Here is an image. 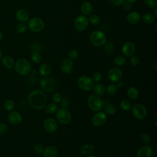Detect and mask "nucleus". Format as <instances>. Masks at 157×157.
Here are the masks:
<instances>
[{
    "label": "nucleus",
    "instance_id": "nucleus-1",
    "mask_svg": "<svg viewBox=\"0 0 157 157\" xmlns=\"http://www.w3.org/2000/svg\"><path fill=\"white\" fill-rule=\"evenodd\" d=\"M28 101L31 107L40 110L46 105L47 96L43 91L34 90L28 94Z\"/></svg>",
    "mask_w": 157,
    "mask_h": 157
},
{
    "label": "nucleus",
    "instance_id": "nucleus-26",
    "mask_svg": "<svg viewBox=\"0 0 157 157\" xmlns=\"http://www.w3.org/2000/svg\"><path fill=\"white\" fill-rule=\"evenodd\" d=\"M94 147L92 144H86L83 145L80 148V152L82 155H90L94 151Z\"/></svg>",
    "mask_w": 157,
    "mask_h": 157
},
{
    "label": "nucleus",
    "instance_id": "nucleus-53",
    "mask_svg": "<svg viewBox=\"0 0 157 157\" xmlns=\"http://www.w3.org/2000/svg\"><path fill=\"white\" fill-rule=\"evenodd\" d=\"M2 33L0 31V40L2 39Z\"/></svg>",
    "mask_w": 157,
    "mask_h": 157
},
{
    "label": "nucleus",
    "instance_id": "nucleus-45",
    "mask_svg": "<svg viewBox=\"0 0 157 157\" xmlns=\"http://www.w3.org/2000/svg\"><path fill=\"white\" fill-rule=\"evenodd\" d=\"M59 102H60V105H61V107L67 109L69 107V100L66 98H62V99Z\"/></svg>",
    "mask_w": 157,
    "mask_h": 157
},
{
    "label": "nucleus",
    "instance_id": "nucleus-12",
    "mask_svg": "<svg viewBox=\"0 0 157 157\" xmlns=\"http://www.w3.org/2000/svg\"><path fill=\"white\" fill-rule=\"evenodd\" d=\"M123 77V72L118 67H111L107 72L108 78L112 82H117Z\"/></svg>",
    "mask_w": 157,
    "mask_h": 157
},
{
    "label": "nucleus",
    "instance_id": "nucleus-8",
    "mask_svg": "<svg viewBox=\"0 0 157 157\" xmlns=\"http://www.w3.org/2000/svg\"><path fill=\"white\" fill-rule=\"evenodd\" d=\"M78 86L85 91H88L93 89L94 86V82L91 77L82 75L77 80Z\"/></svg>",
    "mask_w": 157,
    "mask_h": 157
},
{
    "label": "nucleus",
    "instance_id": "nucleus-49",
    "mask_svg": "<svg viewBox=\"0 0 157 157\" xmlns=\"http://www.w3.org/2000/svg\"><path fill=\"white\" fill-rule=\"evenodd\" d=\"M124 86V83L122 80H120L118 82H117V88H123Z\"/></svg>",
    "mask_w": 157,
    "mask_h": 157
},
{
    "label": "nucleus",
    "instance_id": "nucleus-3",
    "mask_svg": "<svg viewBox=\"0 0 157 157\" xmlns=\"http://www.w3.org/2000/svg\"><path fill=\"white\" fill-rule=\"evenodd\" d=\"M107 40L106 35L101 31H94L90 35V41L94 47L103 46Z\"/></svg>",
    "mask_w": 157,
    "mask_h": 157
},
{
    "label": "nucleus",
    "instance_id": "nucleus-20",
    "mask_svg": "<svg viewBox=\"0 0 157 157\" xmlns=\"http://www.w3.org/2000/svg\"><path fill=\"white\" fill-rule=\"evenodd\" d=\"M58 149L55 146H48L44 148L43 154L44 157H56L58 155Z\"/></svg>",
    "mask_w": 157,
    "mask_h": 157
},
{
    "label": "nucleus",
    "instance_id": "nucleus-43",
    "mask_svg": "<svg viewBox=\"0 0 157 157\" xmlns=\"http://www.w3.org/2000/svg\"><path fill=\"white\" fill-rule=\"evenodd\" d=\"M44 150V148L43 147V145L42 144H36L34 147H33V150L34 152H36V153H43Z\"/></svg>",
    "mask_w": 157,
    "mask_h": 157
},
{
    "label": "nucleus",
    "instance_id": "nucleus-13",
    "mask_svg": "<svg viewBox=\"0 0 157 157\" xmlns=\"http://www.w3.org/2000/svg\"><path fill=\"white\" fill-rule=\"evenodd\" d=\"M44 128L48 133H53L58 129V123L53 118H47L44 121Z\"/></svg>",
    "mask_w": 157,
    "mask_h": 157
},
{
    "label": "nucleus",
    "instance_id": "nucleus-6",
    "mask_svg": "<svg viewBox=\"0 0 157 157\" xmlns=\"http://www.w3.org/2000/svg\"><path fill=\"white\" fill-rule=\"evenodd\" d=\"M40 86L42 89L47 93L54 91L57 88V82L55 79L52 77H44L40 81Z\"/></svg>",
    "mask_w": 157,
    "mask_h": 157
},
{
    "label": "nucleus",
    "instance_id": "nucleus-38",
    "mask_svg": "<svg viewBox=\"0 0 157 157\" xmlns=\"http://www.w3.org/2000/svg\"><path fill=\"white\" fill-rule=\"evenodd\" d=\"M68 56L70 59L74 60L77 58L78 56V52L76 49H71L68 53Z\"/></svg>",
    "mask_w": 157,
    "mask_h": 157
},
{
    "label": "nucleus",
    "instance_id": "nucleus-29",
    "mask_svg": "<svg viewBox=\"0 0 157 157\" xmlns=\"http://www.w3.org/2000/svg\"><path fill=\"white\" fill-rule=\"evenodd\" d=\"M126 63V59L124 56H122V55L117 56L113 59V63L117 67L122 66Z\"/></svg>",
    "mask_w": 157,
    "mask_h": 157
},
{
    "label": "nucleus",
    "instance_id": "nucleus-30",
    "mask_svg": "<svg viewBox=\"0 0 157 157\" xmlns=\"http://www.w3.org/2000/svg\"><path fill=\"white\" fill-rule=\"evenodd\" d=\"M142 20L146 24H151L155 20V17L150 13H146L142 16Z\"/></svg>",
    "mask_w": 157,
    "mask_h": 157
},
{
    "label": "nucleus",
    "instance_id": "nucleus-42",
    "mask_svg": "<svg viewBox=\"0 0 157 157\" xmlns=\"http://www.w3.org/2000/svg\"><path fill=\"white\" fill-rule=\"evenodd\" d=\"M129 62H130L131 65H132L134 66H137L139 65L140 61H139V59L137 56L132 55L131 56H130Z\"/></svg>",
    "mask_w": 157,
    "mask_h": 157
},
{
    "label": "nucleus",
    "instance_id": "nucleus-15",
    "mask_svg": "<svg viewBox=\"0 0 157 157\" xmlns=\"http://www.w3.org/2000/svg\"><path fill=\"white\" fill-rule=\"evenodd\" d=\"M7 120L12 125H18L22 121V117L19 112L12 110L7 115Z\"/></svg>",
    "mask_w": 157,
    "mask_h": 157
},
{
    "label": "nucleus",
    "instance_id": "nucleus-40",
    "mask_svg": "<svg viewBox=\"0 0 157 157\" xmlns=\"http://www.w3.org/2000/svg\"><path fill=\"white\" fill-rule=\"evenodd\" d=\"M102 78V74L100 72H95L92 75V77H91V79L93 80V81L94 82H96V83H99V82H101Z\"/></svg>",
    "mask_w": 157,
    "mask_h": 157
},
{
    "label": "nucleus",
    "instance_id": "nucleus-36",
    "mask_svg": "<svg viewBox=\"0 0 157 157\" xmlns=\"http://www.w3.org/2000/svg\"><path fill=\"white\" fill-rule=\"evenodd\" d=\"M27 25L25 23H20L16 26V30L18 33H23L27 29Z\"/></svg>",
    "mask_w": 157,
    "mask_h": 157
},
{
    "label": "nucleus",
    "instance_id": "nucleus-14",
    "mask_svg": "<svg viewBox=\"0 0 157 157\" xmlns=\"http://www.w3.org/2000/svg\"><path fill=\"white\" fill-rule=\"evenodd\" d=\"M136 50V47L132 42H126L121 47V52L124 56L130 57L131 56Z\"/></svg>",
    "mask_w": 157,
    "mask_h": 157
},
{
    "label": "nucleus",
    "instance_id": "nucleus-10",
    "mask_svg": "<svg viewBox=\"0 0 157 157\" xmlns=\"http://www.w3.org/2000/svg\"><path fill=\"white\" fill-rule=\"evenodd\" d=\"M89 24L88 18L85 15H78L74 20V25L75 28L78 31L85 30Z\"/></svg>",
    "mask_w": 157,
    "mask_h": 157
},
{
    "label": "nucleus",
    "instance_id": "nucleus-50",
    "mask_svg": "<svg viewBox=\"0 0 157 157\" xmlns=\"http://www.w3.org/2000/svg\"><path fill=\"white\" fill-rule=\"evenodd\" d=\"M151 68L153 69V70H156L157 69V63L156 62L153 63L152 64H151Z\"/></svg>",
    "mask_w": 157,
    "mask_h": 157
},
{
    "label": "nucleus",
    "instance_id": "nucleus-54",
    "mask_svg": "<svg viewBox=\"0 0 157 157\" xmlns=\"http://www.w3.org/2000/svg\"><path fill=\"white\" fill-rule=\"evenodd\" d=\"M2 52L1 51V50H0V60L1 59V58H2Z\"/></svg>",
    "mask_w": 157,
    "mask_h": 157
},
{
    "label": "nucleus",
    "instance_id": "nucleus-33",
    "mask_svg": "<svg viewBox=\"0 0 157 157\" xmlns=\"http://www.w3.org/2000/svg\"><path fill=\"white\" fill-rule=\"evenodd\" d=\"M120 107L124 111H129L131 109L132 105L129 101L124 99L120 102Z\"/></svg>",
    "mask_w": 157,
    "mask_h": 157
},
{
    "label": "nucleus",
    "instance_id": "nucleus-16",
    "mask_svg": "<svg viewBox=\"0 0 157 157\" xmlns=\"http://www.w3.org/2000/svg\"><path fill=\"white\" fill-rule=\"evenodd\" d=\"M60 69L62 72L64 74H70L74 69V64L71 59L65 58L62 60L60 64Z\"/></svg>",
    "mask_w": 157,
    "mask_h": 157
},
{
    "label": "nucleus",
    "instance_id": "nucleus-35",
    "mask_svg": "<svg viewBox=\"0 0 157 157\" xmlns=\"http://www.w3.org/2000/svg\"><path fill=\"white\" fill-rule=\"evenodd\" d=\"M88 21H90V22L94 25H97L100 23L101 19L100 17L96 14H93L90 15V17H89V20Z\"/></svg>",
    "mask_w": 157,
    "mask_h": 157
},
{
    "label": "nucleus",
    "instance_id": "nucleus-21",
    "mask_svg": "<svg viewBox=\"0 0 157 157\" xmlns=\"http://www.w3.org/2000/svg\"><path fill=\"white\" fill-rule=\"evenodd\" d=\"M93 6L91 2L88 1H85L83 2L81 5V12L83 14V15L87 16L90 15L93 12Z\"/></svg>",
    "mask_w": 157,
    "mask_h": 157
},
{
    "label": "nucleus",
    "instance_id": "nucleus-25",
    "mask_svg": "<svg viewBox=\"0 0 157 157\" xmlns=\"http://www.w3.org/2000/svg\"><path fill=\"white\" fill-rule=\"evenodd\" d=\"M52 69L49 64H43L39 68V72L40 74L42 76H47L51 72Z\"/></svg>",
    "mask_w": 157,
    "mask_h": 157
},
{
    "label": "nucleus",
    "instance_id": "nucleus-37",
    "mask_svg": "<svg viewBox=\"0 0 157 157\" xmlns=\"http://www.w3.org/2000/svg\"><path fill=\"white\" fill-rule=\"evenodd\" d=\"M144 4L150 9H155L157 6L156 0H144Z\"/></svg>",
    "mask_w": 157,
    "mask_h": 157
},
{
    "label": "nucleus",
    "instance_id": "nucleus-9",
    "mask_svg": "<svg viewBox=\"0 0 157 157\" xmlns=\"http://www.w3.org/2000/svg\"><path fill=\"white\" fill-rule=\"evenodd\" d=\"M131 109L133 116L138 120L144 119L147 115L146 107L141 104H137L134 105Z\"/></svg>",
    "mask_w": 157,
    "mask_h": 157
},
{
    "label": "nucleus",
    "instance_id": "nucleus-47",
    "mask_svg": "<svg viewBox=\"0 0 157 157\" xmlns=\"http://www.w3.org/2000/svg\"><path fill=\"white\" fill-rule=\"evenodd\" d=\"M123 9L126 11V12H129L132 9V6H131V4H129L128 2H124L123 5Z\"/></svg>",
    "mask_w": 157,
    "mask_h": 157
},
{
    "label": "nucleus",
    "instance_id": "nucleus-23",
    "mask_svg": "<svg viewBox=\"0 0 157 157\" xmlns=\"http://www.w3.org/2000/svg\"><path fill=\"white\" fill-rule=\"evenodd\" d=\"M2 63L3 66L7 68V69H11L14 67V61L13 59L10 56H5L2 57Z\"/></svg>",
    "mask_w": 157,
    "mask_h": 157
},
{
    "label": "nucleus",
    "instance_id": "nucleus-48",
    "mask_svg": "<svg viewBox=\"0 0 157 157\" xmlns=\"http://www.w3.org/2000/svg\"><path fill=\"white\" fill-rule=\"evenodd\" d=\"M110 1L113 5L116 6H120L123 5V4L125 2V0H110Z\"/></svg>",
    "mask_w": 157,
    "mask_h": 157
},
{
    "label": "nucleus",
    "instance_id": "nucleus-46",
    "mask_svg": "<svg viewBox=\"0 0 157 157\" xmlns=\"http://www.w3.org/2000/svg\"><path fill=\"white\" fill-rule=\"evenodd\" d=\"M105 49L106 50L107 53H111L112 52V50H113V45H112L113 44L111 42H107V44H105Z\"/></svg>",
    "mask_w": 157,
    "mask_h": 157
},
{
    "label": "nucleus",
    "instance_id": "nucleus-22",
    "mask_svg": "<svg viewBox=\"0 0 157 157\" xmlns=\"http://www.w3.org/2000/svg\"><path fill=\"white\" fill-rule=\"evenodd\" d=\"M93 91L94 93V94L101 97L105 93V88L103 84L101 83H97L96 85L93 86Z\"/></svg>",
    "mask_w": 157,
    "mask_h": 157
},
{
    "label": "nucleus",
    "instance_id": "nucleus-27",
    "mask_svg": "<svg viewBox=\"0 0 157 157\" xmlns=\"http://www.w3.org/2000/svg\"><path fill=\"white\" fill-rule=\"evenodd\" d=\"M127 94H128V96L131 99L134 100V99H136L139 97V93L138 90L136 87L131 86L128 88V90L127 91Z\"/></svg>",
    "mask_w": 157,
    "mask_h": 157
},
{
    "label": "nucleus",
    "instance_id": "nucleus-34",
    "mask_svg": "<svg viewBox=\"0 0 157 157\" xmlns=\"http://www.w3.org/2000/svg\"><path fill=\"white\" fill-rule=\"evenodd\" d=\"M31 59L33 63H39L41 61L42 57L39 53L34 52L32 53V54L31 55Z\"/></svg>",
    "mask_w": 157,
    "mask_h": 157
},
{
    "label": "nucleus",
    "instance_id": "nucleus-11",
    "mask_svg": "<svg viewBox=\"0 0 157 157\" xmlns=\"http://www.w3.org/2000/svg\"><path fill=\"white\" fill-rule=\"evenodd\" d=\"M107 120V115L104 112H97L91 119V123L94 126L99 127L103 125Z\"/></svg>",
    "mask_w": 157,
    "mask_h": 157
},
{
    "label": "nucleus",
    "instance_id": "nucleus-17",
    "mask_svg": "<svg viewBox=\"0 0 157 157\" xmlns=\"http://www.w3.org/2000/svg\"><path fill=\"white\" fill-rule=\"evenodd\" d=\"M153 150L151 146L145 145L142 146L137 151V157H151Z\"/></svg>",
    "mask_w": 157,
    "mask_h": 157
},
{
    "label": "nucleus",
    "instance_id": "nucleus-19",
    "mask_svg": "<svg viewBox=\"0 0 157 157\" xmlns=\"http://www.w3.org/2000/svg\"><path fill=\"white\" fill-rule=\"evenodd\" d=\"M140 20V15L138 12L136 11H132L129 12L127 15V21L131 25L137 24Z\"/></svg>",
    "mask_w": 157,
    "mask_h": 157
},
{
    "label": "nucleus",
    "instance_id": "nucleus-7",
    "mask_svg": "<svg viewBox=\"0 0 157 157\" xmlns=\"http://www.w3.org/2000/svg\"><path fill=\"white\" fill-rule=\"evenodd\" d=\"M56 112V118L59 123L67 124L71 122V115L66 108H59Z\"/></svg>",
    "mask_w": 157,
    "mask_h": 157
},
{
    "label": "nucleus",
    "instance_id": "nucleus-52",
    "mask_svg": "<svg viewBox=\"0 0 157 157\" xmlns=\"http://www.w3.org/2000/svg\"><path fill=\"white\" fill-rule=\"evenodd\" d=\"M156 11H157V9L155 8V12H154V16H155V17H156V16H157Z\"/></svg>",
    "mask_w": 157,
    "mask_h": 157
},
{
    "label": "nucleus",
    "instance_id": "nucleus-32",
    "mask_svg": "<svg viewBox=\"0 0 157 157\" xmlns=\"http://www.w3.org/2000/svg\"><path fill=\"white\" fill-rule=\"evenodd\" d=\"M4 106V109L7 111L10 112L13 110L15 107V103L13 101H12V99H7L5 101Z\"/></svg>",
    "mask_w": 157,
    "mask_h": 157
},
{
    "label": "nucleus",
    "instance_id": "nucleus-31",
    "mask_svg": "<svg viewBox=\"0 0 157 157\" xmlns=\"http://www.w3.org/2000/svg\"><path fill=\"white\" fill-rule=\"evenodd\" d=\"M105 92L109 96H113L117 92V86L114 83H111L107 86L105 89Z\"/></svg>",
    "mask_w": 157,
    "mask_h": 157
},
{
    "label": "nucleus",
    "instance_id": "nucleus-39",
    "mask_svg": "<svg viewBox=\"0 0 157 157\" xmlns=\"http://www.w3.org/2000/svg\"><path fill=\"white\" fill-rule=\"evenodd\" d=\"M140 139L144 143H145L146 144H149L151 142L150 137L147 133H142L140 135Z\"/></svg>",
    "mask_w": 157,
    "mask_h": 157
},
{
    "label": "nucleus",
    "instance_id": "nucleus-28",
    "mask_svg": "<svg viewBox=\"0 0 157 157\" xmlns=\"http://www.w3.org/2000/svg\"><path fill=\"white\" fill-rule=\"evenodd\" d=\"M58 109V106L56 103H49L45 105V110L48 114H53Z\"/></svg>",
    "mask_w": 157,
    "mask_h": 157
},
{
    "label": "nucleus",
    "instance_id": "nucleus-24",
    "mask_svg": "<svg viewBox=\"0 0 157 157\" xmlns=\"http://www.w3.org/2000/svg\"><path fill=\"white\" fill-rule=\"evenodd\" d=\"M103 107H104V112L106 115H112L116 112V107L113 104L106 103L105 105H104Z\"/></svg>",
    "mask_w": 157,
    "mask_h": 157
},
{
    "label": "nucleus",
    "instance_id": "nucleus-2",
    "mask_svg": "<svg viewBox=\"0 0 157 157\" xmlns=\"http://www.w3.org/2000/svg\"><path fill=\"white\" fill-rule=\"evenodd\" d=\"M14 67L15 71L21 75H27L31 72V65L25 58H19L15 63Z\"/></svg>",
    "mask_w": 157,
    "mask_h": 157
},
{
    "label": "nucleus",
    "instance_id": "nucleus-41",
    "mask_svg": "<svg viewBox=\"0 0 157 157\" xmlns=\"http://www.w3.org/2000/svg\"><path fill=\"white\" fill-rule=\"evenodd\" d=\"M62 95L59 93H58V92H56V93H55L53 94V96H52V101H53V102H54V103H58V102H60V101L61 100V99H62Z\"/></svg>",
    "mask_w": 157,
    "mask_h": 157
},
{
    "label": "nucleus",
    "instance_id": "nucleus-18",
    "mask_svg": "<svg viewBox=\"0 0 157 157\" xmlns=\"http://www.w3.org/2000/svg\"><path fill=\"white\" fill-rule=\"evenodd\" d=\"M15 17L18 21L21 23H25L28 21L29 18V13L26 10L20 9L15 12Z\"/></svg>",
    "mask_w": 157,
    "mask_h": 157
},
{
    "label": "nucleus",
    "instance_id": "nucleus-51",
    "mask_svg": "<svg viewBox=\"0 0 157 157\" xmlns=\"http://www.w3.org/2000/svg\"><path fill=\"white\" fill-rule=\"evenodd\" d=\"M137 0H125V2H128L129 4H133L135 3Z\"/></svg>",
    "mask_w": 157,
    "mask_h": 157
},
{
    "label": "nucleus",
    "instance_id": "nucleus-4",
    "mask_svg": "<svg viewBox=\"0 0 157 157\" xmlns=\"http://www.w3.org/2000/svg\"><path fill=\"white\" fill-rule=\"evenodd\" d=\"M87 104L91 111L96 112L101 110L104 105L103 101L96 94H91L88 96Z\"/></svg>",
    "mask_w": 157,
    "mask_h": 157
},
{
    "label": "nucleus",
    "instance_id": "nucleus-5",
    "mask_svg": "<svg viewBox=\"0 0 157 157\" xmlns=\"http://www.w3.org/2000/svg\"><path fill=\"white\" fill-rule=\"evenodd\" d=\"M45 26L44 21L39 17H33L28 23L27 27L32 32L39 33L42 31Z\"/></svg>",
    "mask_w": 157,
    "mask_h": 157
},
{
    "label": "nucleus",
    "instance_id": "nucleus-56",
    "mask_svg": "<svg viewBox=\"0 0 157 157\" xmlns=\"http://www.w3.org/2000/svg\"><path fill=\"white\" fill-rule=\"evenodd\" d=\"M155 126H156V118H155Z\"/></svg>",
    "mask_w": 157,
    "mask_h": 157
},
{
    "label": "nucleus",
    "instance_id": "nucleus-55",
    "mask_svg": "<svg viewBox=\"0 0 157 157\" xmlns=\"http://www.w3.org/2000/svg\"><path fill=\"white\" fill-rule=\"evenodd\" d=\"M85 157H94V156H93V155H86Z\"/></svg>",
    "mask_w": 157,
    "mask_h": 157
},
{
    "label": "nucleus",
    "instance_id": "nucleus-44",
    "mask_svg": "<svg viewBox=\"0 0 157 157\" xmlns=\"http://www.w3.org/2000/svg\"><path fill=\"white\" fill-rule=\"evenodd\" d=\"M8 130L7 126L4 123H0V136L4 135Z\"/></svg>",
    "mask_w": 157,
    "mask_h": 157
}]
</instances>
